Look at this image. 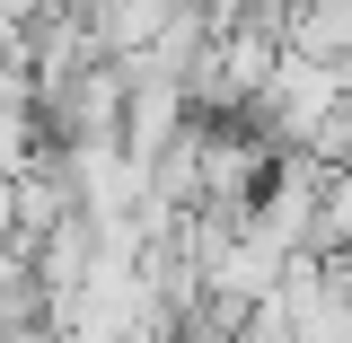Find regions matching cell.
Listing matches in <instances>:
<instances>
[{"instance_id":"6da1fadb","label":"cell","mask_w":352,"mask_h":343,"mask_svg":"<svg viewBox=\"0 0 352 343\" xmlns=\"http://www.w3.org/2000/svg\"><path fill=\"white\" fill-rule=\"evenodd\" d=\"M185 0H88V36L106 62H132V53H150V44L168 36V18Z\"/></svg>"}]
</instances>
